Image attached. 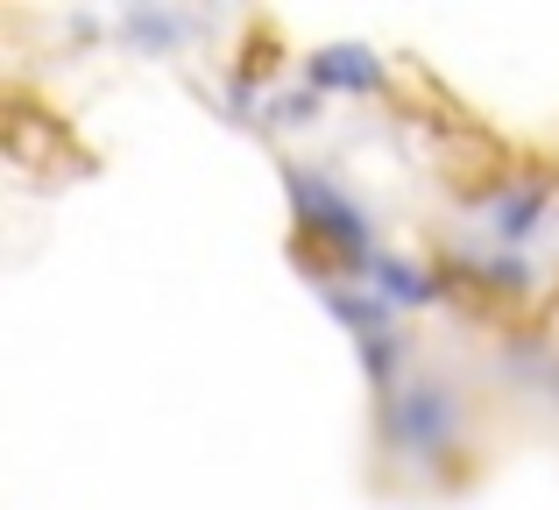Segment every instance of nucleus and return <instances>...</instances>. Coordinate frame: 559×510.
I'll return each instance as SVG.
<instances>
[{
  "label": "nucleus",
  "mask_w": 559,
  "mask_h": 510,
  "mask_svg": "<svg viewBox=\"0 0 559 510\" xmlns=\"http://www.w3.org/2000/svg\"><path fill=\"white\" fill-rule=\"evenodd\" d=\"M284 199H290V227H298L290 262L312 276V290L319 284H347L355 270L369 276V262L382 256L376 249V221L341 178H326V170H312V164H284Z\"/></svg>",
  "instance_id": "1"
},
{
  "label": "nucleus",
  "mask_w": 559,
  "mask_h": 510,
  "mask_svg": "<svg viewBox=\"0 0 559 510\" xmlns=\"http://www.w3.org/2000/svg\"><path fill=\"white\" fill-rule=\"evenodd\" d=\"M467 426V398L453 383H439V376H411L404 390H390V398H376V440L390 461H439L453 440H461Z\"/></svg>",
  "instance_id": "2"
},
{
  "label": "nucleus",
  "mask_w": 559,
  "mask_h": 510,
  "mask_svg": "<svg viewBox=\"0 0 559 510\" xmlns=\"http://www.w3.org/2000/svg\"><path fill=\"white\" fill-rule=\"evenodd\" d=\"M552 206H559V178L552 170H510V178L481 199V235H489L496 249L518 256L524 241L552 221Z\"/></svg>",
  "instance_id": "3"
},
{
  "label": "nucleus",
  "mask_w": 559,
  "mask_h": 510,
  "mask_svg": "<svg viewBox=\"0 0 559 510\" xmlns=\"http://www.w3.org/2000/svg\"><path fill=\"white\" fill-rule=\"evenodd\" d=\"M305 85L312 93H347V99H369L390 85V64L369 50V43H326V50L305 57Z\"/></svg>",
  "instance_id": "4"
},
{
  "label": "nucleus",
  "mask_w": 559,
  "mask_h": 510,
  "mask_svg": "<svg viewBox=\"0 0 559 510\" xmlns=\"http://www.w3.org/2000/svg\"><path fill=\"white\" fill-rule=\"evenodd\" d=\"M369 290H376V298H390L396 312H411V305H439V298H447V276L425 270V262H411V256H390V249H382L369 262Z\"/></svg>",
  "instance_id": "5"
},
{
  "label": "nucleus",
  "mask_w": 559,
  "mask_h": 510,
  "mask_svg": "<svg viewBox=\"0 0 559 510\" xmlns=\"http://www.w3.org/2000/svg\"><path fill=\"white\" fill-rule=\"evenodd\" d=\"M461 270L475 276L481 290H496V298H524L532 290V270H524V256L496 249V256H461Z\"/></svg>",
  "instance_id": "6"
},
{
  "label": "nucleus",
  "mask_w": 559,
  "mask_h": 510,
  "mask_svg": "<svg viewBox=\"0 0 559 510\" xmlns=\"http://www.w3.org/2000/svg\"><path fill=\"white\" fill-rule=\"evenodd\" d=\"M319 107H326V93H312V85H270V99H262V128H312Z\"/></svg>",
  "instance_id": "7"
},
{
  "label": "nucleus",
  "mask_w": 559,
  "mask_h": 510,
  "mask_svg": "<svg viewBox=\"0 0 559 510\" xmlns=\"http://www.w3.org/2000/svg\"><path fill=\"white\" fill-rule=\"evenodd\" d=\"M121 36L150 43V50H178V43L191 36V22H185V14H164V8H128L121 14Z\"/></svg>",
  "instance_id": "8"
},
{
  "label": "nucleus",
  "mask_w": 559,
  "mask_h": 510,
  "mask_svg": "<svg viewBox=\"0 0 559 510\" xmlns=\"http://www.w3.org/2000/svg\"><path fill=\"white\" fill-rule=\"evenodd\" d=\"M552 390H559V361H552Z\"/></svg>",
  "instance_id": "9"
}]
</instances>
